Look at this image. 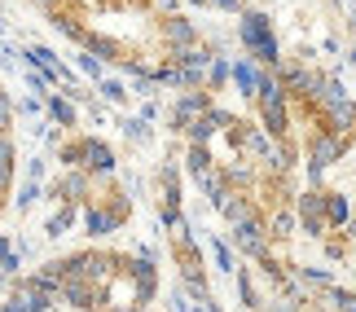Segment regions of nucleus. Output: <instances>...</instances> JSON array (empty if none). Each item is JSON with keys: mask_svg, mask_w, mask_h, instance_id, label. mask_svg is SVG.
<instances>
[{"mask_svg": "<svg viewBox=\"0 0 356 312\" xmlns=\"http://www.w3.org/2000/svg\"><path fill=\"white\" fill-rule=\"evenodd\" d=\"M238 40H242L246 58H251L255 66H273V62L282 58V49H277V35H273L268 13L246 9V13H242V22H238Z\"/></svg>", "mask_w": 356, "mask_h": 312, "instance_id": "f257e3e1", "label": "nucleus"}, {"mask_svg": "<svg viewBox=\"0 0 356 312\" xmlns=\"http://www.w3.org/2000/svg\"><path fill=\"white\" fill-rule=\"evenodd\" d=\"M295 233H304V238H312V242H321L325 233H330V224H325V189H312V185H304L295 194Z\"/></svg>", "mask_w": 356, "mask_h": 312, "instance_id": "f03ea898", "label": "nucleus"}, {"mask_svg": "<svg viewBox=\"0 0 356 312\" xmlns=\"http://www.w3.org/2000/svg\"><path fill=\"white\" fill-rule=\"evenodd\" d=\"M58 308V290H49L44 281H35V277H18L9 286V304L5 312H53Z\"/></svg>", "mask_w": 356, "mask_h": 312, "instance_id": "7ed1b4c3", "label": "nucleus"}, {"mask_svg": "<svg viewBox=\"0 0 356 312\" xmlns=\"http://www.w3.org/2000/svg\"><path fill=\"white\" fill-rule=\"evenodd\" d=\"M123 281L132 286V304H141V308H149L159 299V264L154 260H123V273H119Z\"/></svg>", "mask_w": 356, "mask_h": 312, "instance_id": "20e7f679", "label": "nucleus"}, {"mask_svg": "<svg viewBox=\"0 0 356 312\" xmlns=\"http://www.w3.org/2000/svg\"><path fill=\"white\" fill-rule=\"evenodd\" d=\"M348 145H352V132H330V128H317L308 137V163L312 167H325L330 172L339 158L348 154Z\"/></svg>", "mask_w": 356, "mask_h": 312, "instance_id": "39448f33", "label": "nucleus"}, {"mask_svg": "<svg viewBox=\"0 0 356 312\" xmlns=\"http://www.w3.org/2000/svg\"><path fill=\"white\" fill-rule=\"evenodd\" d=\"M58 299L71 304V308H79V312H102L106 286H92L88 277H62L58 281Z\"/></svg>", "mask_w": 356, "mask_h": 312, "instance_id": "423d86ee", "label": "nucleus"}, {"mask_svg": "<svg viewBox=\"0 0 356 312\" xmlns=\"http://www.w3.org/2000/svg\"><path fill=\"white\" fill-rule=\"evenodd\" d=\"M229 233H234V251H242L246 260H259V255H268V229H264V215H251V220L242 224H229Z\"/></svg>", "mask_w": 356, "mask_h": 312, "instance_id": "0eeeda50", "label": "nucleus"}, {"mask_svg": "<svg viewBox=\"0 0 356 312\" xmlns=\"http://www.w3.org/2000/svg\"><path fill=\"white\" fill-rule=\"evenodd\" d=\"M123 273V255L115 251H84V264H79V277H88L92 286H111Z\"/></svg>", "mask_w": 356, "mask_h": 312, "instance_id": "6e6552de", "label": "nucleus"}, {"mask_svg": "<svg viewBox=\"0 0 356 312\" xmlns=\"http://www.w3.org/2000/svg\"><path fill=\"white\" fill-rule=\"evenodd\" d=\"M49 198H62V202H75V207H84V202L92 198V176L84 167H66L62 181L49 185Z\"/></svg>", "mask_w": 356, "mask_h": 312, "instance_id": "1a4fd4ad", "label": "nucleus"}, {"mask_svg": "<svg viewBox=\"0 0 356 312\" xmlns=\"http://www.w3.org/2000/svg\"><path fill=\"white\" fill-rule=\"evenodd\" d=\"M22 58H26V62H31V71H40V75H44V79H49V84H62V88H75V75H71V71H66V66L58 62V53H53V49H44V44H31V49H26V53H22Z\"/></svg>", "mask_w": 356, "mask_h": 312, "instance_id": "9d476101", "label": "nucleus"}, {"mask_svg": "<svg viewBox=\"0 0 356 312\" xmlns=\"http://www.w3.org/2000/svg\"><path fill=\"white\" fill-rule=\"evenodd\" d=\"M207 106H211L207 88H181V97H176V106H172V132H185Z\"/></svg>", "mask_w": 356, "mask_h": 312, "instance_id": "9b49d317", "label": "nucleus"}, {"mask_svg": "<svg viewBox=\"0 0 356 312\" xmlns=\"http://www.w3.org/2000/svg\"><path fill=\"white\" fill-rule=\"evenodd\" d=\"M321 128H330V132H352L356 137V101H352V92H343V97H334L330 106H321Z\"/></svg>", "mask_w": 356, "mask_h": 312, "instance_id": "f8f14e48", "label": "nucleus"}, {"mask_svg": "<svg viewBox=\"0 0 356 312\" xmlns=\"http://www.w3.org/2000/svg\"><path fill=\"white\" fill-rule=\"evenodd\" d=\"M79 220H84V233L88 238H111V233H119V220L111 211H106V202H97V198H88L84 207H79Z\"/></svg>", "mask_w": 356, "mask_h": 312, "instance_id": "ddd939ff", "label": "nucleus"}, {"mask_svg": "<svg viewBox=\"0 0 356 312\" xmlns=\"http://www.w3.org/2000/svg\"><path fill=\"white\" fill-rule=\"evenodd\" d=\"M181 264V290L189 299H211V286H207V273H202V255H185Z\"/></svg>", "mask_w": 356, "mask_h": 312, "instance_id": "4468645a", "label": "nucleus"}, {"mask_svg": "<svg viewBox=\"0 0 356 312\" xmlns=\"http://www.w3.org/2000/svg\"><path fill=\"white\" fill-rule=\"evenodd\" d=\"M159 35H163V44H168V49H185V44H194V40H198V22L181 18V13H168V18L159 22Z\"/></svg>", "mask_w": 356, "mask_h": 312, "instance_id": "2eb2a0df", "label": "nucleus"}, {"mask_svg": "<svg viewBox=\"0 0 356 312\" xmlns=\"http://www.w3.org/2000/svg\"><path fill=\"white\" fill-rule=\"evenodd\" d=\"M79 167L88 176H111L115 172V150L97 137H84V158H79Z\"/></svg>", "mask_w": 356, "mask_h": 312, "instance_id": "dca6fc26", "label": "nucleus"}, {"mask_svg": "<svg viewBox=\"0 0 356 312\" xmlns=\"http://www.w3.org/2000/svg\"><path fill=\"white\" fill-rule=\"evenodd\" d=\"M259 71H264V66H255L251 58H229V79L238 84V92H242V97H255Z\"/></svg>", "mask_w": 356, "mask_h": 312, "instance_id": "f3484780", "label": "nucleus"}, {"mask_svg": "<svg viewBox=\"0 0 356 312\" xmlns=\"http://www.w3.org/2000/svg\"><path fill=\"white\" fill-rule=\"evenodd\" d=\"M44 110H49V119H53L58 128H75V119H79L75 101L66 97V92H49V97H44Z\"/></svg>", "mask_w": 356, "mask_h": 312, "instance_id": "a211bd4d", "label": "nucleus"}, {"mask_svg": "<svg viewBox=\"0 0 356 312\" xmlns=\"http://www.w3.org/2000/svg\"><path fill=\"white\" fill-rule=\"evenodd\" d=\"M84 53H92V58H102V62H123V44L111 35H97V31L84 35Z\"/></svg>", "mask_w": 356, "mask_h": 312, "instance_id": "6ab92c4d", "label": "nucleus"}, {"mask_svg": "<svg viewBox=\"0 0 356 312\" xmlns=\"http://www.w3.org/2000/svg\"><path fill=\"white\" fill-rule=\"evenodd\" d=\"M220 215H225L229 224H242V220H251V215H259V211H255V202L246 198L242 189H234V194L225 198V207H220Z\"/></svg>", "mask_w": 356, "mask_h": 312, "instance_id": "aec40b11", "label": "nucleus"}, {"mask_svg": "<svg viewBox=\"0 0 356 312\" xmlns=\"http://www.w3.org/2000/svg\"><path fill=\"white\" fill-rule=\"evenodd\" d=\"M264 229H268V238H273V242L295 238V207H273V215L264 220Z\"/></svg>", "mask_w": 356, "mask_h": 312, "instance_id": "412c9836", "label": "nucleus"}, {"mask_svg": "<svg viewBox=\"0 0 356 312\" xmlns=\"http://www.w3.org/2000/svg\"><path fill=\"white\" fill-rule=\"evenodd\" d=\"M348 215H352L348 194H339V189H325V224H330V229H343Z\"/></svg>", "mask_w": 356, "mask_h": 312, "instance_id": "4be33fe9", "label": "nucleus"}, {"mask_svg": "<svg viewBox=\"0 0 356 312\" xmlns=\"http://www.w3.org/2000/svg\"><path fill=\"white\" fill-rule=\"evenodd\" d=\"M225 185H229V189H242V194H246V189L255 185V167H251L246 158H234V163H225Z\"/></svg>", "mask_w": 356, "mask_h": 312, "instance_id": "5701e85b", "label": "nucleus"}, {"mask_svg": "<svg viewBox=\"0 0 356 312\" xmlns=\"http://www.w3.org/2000/svg\"><path fill=\"white\" fill-rule=\"evenodd\" d=\"M75 220H79V207H75V202H62V207L49 215V224H44V238H62V233H66V229H71Z\"/></svg>", "mask_w": 356, "mask_h": 312, "instance_id": "b1692460", "label": "nucleus"}, {"mask_svg": "<svg viewBox=\"0 0 356 312\" xmlns=\"http://www.w3.org/2000/svg\"><path fill=\"white\" fill-rule=\"evenodd\" d=\"M321 308H325V312H356V290L325 286V290H321Z\"/></svg>", "mask_w": 356, "mask_h": 312, "instance_id": "393cba45", "label": "nucleus"}, {"mask_svg": "<svg viewBox=\"0 0 356 312\" xmlns=\"http://www.w3.org/2000/svg\"><path fill=\"white\" fill-rule=\"evenodd\" d=\"M225 84H229V58L225 53H211L207 75H202V88H225Z\"/></svg>", "mask_w": 356, "mask_h": 312, "instance_id": "a878e982", "label": "nucleus"}, {"mask_svg": "<svg viewBox=\"0 0 356 312\" xmlns=\"http://www.w3.org/2000/svg\"><path fill=\"white\" fill-rule=\"evenodd\" d=\"M185 167H189V176H202L207 167H216V158H211L207 145H189V150H185Z\"/></svg>", "mask_w": 356, "mask_h": 312, "instance_id": "bb28decb", "label": "nucleus"}, {"mask_svg": "<svg viewBox=\"0 0 356 312\" xmlns=\"http://www.w3.org/2000/svg\"><path fill=\"white\" fill-rule=\"evenodd\" d=\"M299 281L312 286V290H325V286H334V273H330V268H317V264H304V268H299Z\"/></svg>", "mask_w": 356, "mask_h": 312, "instance_id": "cd10ccee", "label": "nucleus"}, {"mask_svg": "<svg viewBox=\"0 0 356 312\" xmlns=\"http://www.w3.org/2000/svg\"><path fill=\"white\" fill-rule=\"evenodd\" d=\"M97 202H106V211H111L119 224H128V215H132V202H128V194H123V189H115V194H106V198H97Z\"/></svg>", "mask_w": 356, "mask_h": 312, "instance_id": "c85d7f7f", "label": "nucleus"}, {"mask_svg": "<svg viewBox=\"0 0 356 312\" xmlns=\"http://www.w3.org/2000/svg\"><path fill=\"white\" fill-rule=\"evenodd\" d=\"M234 281H238V290H242V304H246V312H259V308H264V299L255 295L251 277H246V268H234Z\"/></svg>", "mask_w": 356, "mask_h": 312, "instance_id": "c756f323", "label": "nucleus"}, {"mask_svg": "<svg viewBox=\"0 0 356 312\" xmlns=\"http://www.w3.org/2000/svg\"><path fill=\"white\" fill-rule=\"evenodd\" d=\"M0 268H5V277H13V273L22 268V251L13 247L9 238H0Z\"/></svg>", "mask_w": 356, "mask_h": 312, "instance_id": "7c9ffc66", "label": "nucleus"}, {"mask_svg": "<svg viewBox=\"0 0 356 312\" xmlns=\"http://www.w3.org/2000/svg\"><path fill=\"white\" fill-rule=\"evenodd\" d=\"M53 26H58V31H62V35H71V40H75V44H84V35H88V31H84V26H79V22L71 18V13H58V9H53Z\"/></svg>", "mask_w": 356, "mask_h": 312, "instance_id": "2f4dec72", "label": "nucleus"}, {"mask_svg": "<svg viewBox=\"0 0 356 312\" xmlns=\"http://www.w3.org/2000/svg\"><path fill=\"white\" fill-rule=\"evenodd\" d=\"M119 128H123V137L136 141V145H145V141H149V124H145V119H128V115H123V119H119Z\"/></svg>", "mask_w": 356, "mask_h": 312, "instance_id": "473e14b6", "label": "nucleus"}, {"mask_svg": "<svg viewBox=\"0 0 356 312\" xmlns=\"http://www.w3.org/2000/svg\"><path fill=\"white\" fill-rule=\"evenodd\" d=\"M97 92H102V97L106 101H128V84H123V79H97Z\"/></svg>", "mask_w": 356, "mask_h": 312, "instance_id": "72a5a7b5", "label": "nucleus"}, {"mask_svg": "<svg viewBox=\"0 0 356 312\" xmlns=\"http://www.w3.org/2000/svg\"><path fill=\"white\" fill-rule=\"evenodd\" d=\"M58 158L66 163V167H79V158H84V137H79V141H66L62 150H58Z\"/></svg>", "mask_w": 356, "mask_h": 312, "instance_id": "f704fd0d", "label": "nucleus"}, {"mask_svg": "<svg viewBox=\"0 0 356 312\" xmlns=\"http://www.w3.org/2000/svg\"><path fill=\"white\" fill-rule=\"evenodd\" d=\"M216 264H220V273H229V277H234V268H238V260H234V251H229V242H216Z\"/></svg>", "mask_w": 356, "mask_h": 312, "instance_id": "c9c22d12", "label": "nucleus"}, {"mask_svg": "<svg viewBox=\"0 0 356 312\" xmlns=\"http://www.w3.org/2000/svg\"><path fill=\"white\" fill-rule=\"evenodd\" d=\"M79 71H84L92 84H97V79H106V71H102V58H92V53H79Z\"/></svg>", "mask_w": 356, "mask_h": 312, "instance_id": "e433bc0d", "label": "nucleus"}, {"mask_svg": "<svg viewBox=\"0 0 356 312\" xmlns=\"http://www.w3.org/2000/svg\"><path fill=\"white\" fill-rule=\"evenodd\" d=\"M40 194H44V189H40V181H26V185H22V194L13 198V202H18V211H26V207H35V198H40Z\"/></svg>", "mask_w": 356, "mask_h": 312, "instance_id": "4c0bfd02", "label": "nucleus"}, {"mask_svg": "<svg viewBox=\"0 0 356 312\" xmlns=\"http://www.w3.org/2000/svg\"><path fill=\"white\" fill-rule=\"evenodd\" d=\"M13 115H18V110H13V101H9V92H5V88H0V132H9V128H13Z\"/></svg>", "mask_w": 356, "mask_h": 312, "instance_id": "58836bf2", "label": "nucleus"}, {"mask_svg": "<svg viewBox=\"0 0 356 312\" xmlns=\"http://www.w3.org/2000/svg\"><path fill=\"white\" fill-rule=\"evenodd\" d=\"M321 242H325V260H339V264L348 260V247H343L339 238H321Z\"/></svg>", "mask_w": 356, "mask_h": 312, "instance_id": "ea45409f", "label": "nucleus"}, {"mask_svg": "<svg viewBox=\"0 0 356 312\" xmlns=\"http://www.w3.org/2000/svg\"><path fill=\"white\" fill-rule=\"evenodd\" d=\"M259 312H304V304H295V299H286V295H282V299H273V304H264V308H259Z\"/></svg>", "mask_w": 356, "mask_h": 312, "instance_id": "a19ab883", "label": "nucleus"}, {"mask_svg": "<svg viewBox=\"0 0 356 312\" xmlns=\"http://www.w3.org/2000/svg\"><path fill=\"white\" fill-rule=\"evenodd\" d=\"M13 158H18V150H13V137H9V132H0V163H9V167H13Z\"/></svg>", "mask_w": 356, "mask_h": 312, "instance_id": "79ce46f5", "label": "nucleus"}, {"mask_svg": "<svg viewBox=\"0 0 356 312\" xmlns=\"http://www.w3.org/2000/svg\"><path fill=\"white\" fill-rule=\"evenodd\" d=\"M168 312H189V295H185L181 286L172 290V299H168Z\"/></svg>", "mask_w": 356, "mask_h": 312, "instance_id": "37998d69", "label": "nucleus"}, {"mask_svg": "<svg viewBox=\"0 0 356 312\" xmlns=\"http://www.w3.org/2000/svg\"><path fill=\"white\" fill-rule=\"evenodd\" d=\"M211 9H225V13H242V0H207Z\"/></svg>", "mask_w": 356, "mask_h": 312, "instance_id": "c03bdc74", "label": "nucleus"}, {"mask_svg": "<svg viewBox=\"0 0 356 312\" xmlns=\"http://www.w3.org/2000/svg\"><path fill=\"white\" fill-rule=\"evenodd\" d=\"M13 110H22V115H40V97H22Z\"/></svg>", "mask_w": 356, "mask_h": 312, "instance_id": "a18cd8bd", "label": "nucleus"}, {"mask_svg": "<svg viewBox=\"0 0 356 312\" xmlns=\"http://www.w3.org/2000/svg\"><path fill=\"white\" fill-rule=\"evenodd\" d=\"M40 176H44V158H31L26 163V181H40Z\"/></svg>", "mask_w": 356, "mask_h": 312, "instance_id": "49530a36", "label": "nucleus"}, {"mask_svg": "<svg viewBox=\"0 0 356 312\" xmlns=\"http://www.w3.org/2000/svg\"><path fill=\"white\" fill-rule=\"evenodd\" d=\"M141 119H145V124H154V119H159V106H154V101H145V110H141Z\"/></svg>", "mask_w": 356, "mask_h": 312, "instance_id": "de8ad7c7", "label": "nucleus"}, {"mask_svg": "<svg viewBox=\"0 0 356 312\" xmlns=\"http://www.w3.org/2000/svg\"><path fill=\"white\" fill-rule=\"evenodd\" d=\"M154 9L159 13H176V0H154Z\"/></svg>", "mask_w": 356, "mask_h": 312, "instance_id": "09e8293b", "label": "nucleus"}, {"mask_svg": "<svg viewBox=\"0 0 356 312\" xmlns=\"http://www.w3.org/2000/svg\"><path fill=\"white\" fill-rule=\"evenodd\" d=\"M343 229H348V233L356 238V207H352V215H348V224H343Z\"/></svg>", "mask_w": 356, "mask_h": 312, "instance_id": "8fccbe9b", "label": "nucleus"}, {"mask_svg": "<svg viewBox=\"0 0 356 312\" xmlns=\"http://www.w3.org/2000/svg\"><path fill=\"white\" fill-rule=\"evenodd\" d=\"M128 312H149V308H141V304H132V308H128Z\"/></svg>", "mask_w": 356, "mask_h": 312, "instance_id": "3c124183", "label": "nucleus"}, {"mask_svg": "<svg viewBox=\"0 0 356 312\" xmlns=\"http://www.w3.org/2000/svg\"><path fill=\"white\" fill-rule=\"evenodd\" d=\"M5 198H9V194H5V189H0V211H5Z\"/></svg>", "mask_w": 356, "mask_h": 312, "instance_id": "603ef678", "label": "nucleus"}, {"mask_svg": "<svg viewBox=\"0 0 356 312\" xmlns=\"http://www.w3.org/2000/svg\"><path fill=\"white\" fill-rule=\"evenodd\" d=\"M0 290H5V268H0Z\"/></svg>", "mask_w": 356, "mask_h": 312, "instance_id": "864d4df0", "label": "nucleus"}, {"mask_svg": "<svg viewBox=\"0 0 356 312\" xmlns=\"http://www.w3.org/2000/svg\"><path fill=\"white\" fill-rule=\"evenodd\" d=\"M352 26H356V5H352Z\"/></svg>", "mask_w": 356, "mask_h": 312, "instance_id": "5fc2aeb1", "label": "nucleus"}, {"mask_svg": "<svg viewBox=\"0 0 356 312\" xmlns=\"http://www.w3.org/2000/svg\"><path fill=\"white\" fill-rule=\"evenodd\" d=\"M189 5H207V0H189Z\"/></svg>", "mask_w": 356, "mask_h": 312, "instance_id": "6e6d98bb", "label": "nucleus"}, {"mask_svg": "<svg viewBox=\"0 0 356 312\" xmlns=\"http://www.w3.org/2000/svg\"><path fill=\"white\" fill-rule=\"evenodd\" d=\"M0 312H5V308H0Z\"/></svg>", "mask_w": 356, "mask_h": 312, "instance_id": "4d7b16f0", "label": "nucleus"}]
</instances>
